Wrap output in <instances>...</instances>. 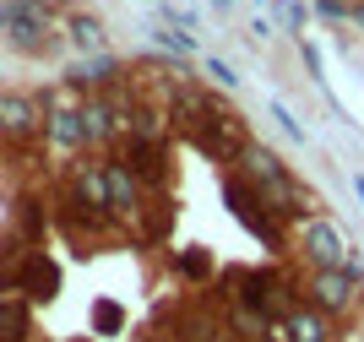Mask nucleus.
Returning a JSON list of instances; mask_svg holds the SVG:
<instances>
[{
  "mask_svg": "<svg viewBox=\"0 0 364 342\" xmlns=\"http://www.w3.org/2000/svg\"><path fill=\"white\" fill-rule=\"evenodd\" d=\"M49 22H55L49 0H6V38H11V49H22V55H44V49L55 44Z\"/></svg>",
  "mask_w": 364,
  "mask_h": 342,
  "instance_id": "nucleus-1",
  "label": "nucleus"
},
{
  "mask_svg": "<svg viewBox=\"0 0 364 342\" xmlns=\"http://www.w3.org/2000/svg\"><path fill=\"white\" fill-rule=\"evenodd\" d=\"M359 288H364V272H359V267H353V261H348V267L316 272L304 294H310V304H316L321 315H348L353 304H359Z\"/></svg>",
  "mask_w": 364,
  "mask_h": 342,
  "instance_id": "nucleus-2",
  "label": "nucleus"
},
{
  "mask_svg": "<svg viewBox=\"0 0 364 342\" xmlns=\"http://www.w3.org/2000/svg\"><path fill=\"white\" fill-rule=\"evenodd\" d=\"M299 255H304V261H310L316 272L348 267V245H343V234H337L326 218H310V223L299 228Z\"/></svg>",
  "mask_w": 364,
  "mask_h": 342,
  "instance_id": "nucleus-3",
  "label": "nucleus"
},
{
  "mask_svg": "<svg viewBox=\"0 0 364 342\" xmlns=\"http://www.w3.org/2000/svg\"><path fill=\"white\" fill-rule=\"evenodd\" d=\"M104 185H109V218H136L141 212V179L125 158H104Z\"/></svg>",
  "mask_w": 364,
  "mask_h": 342,
  "instance_id": "nucleus-4",
  "label": "nucleus"
},
{
  "mask_svg": "<svg viewBox=\"0 0 364 342\" xmlns=\"http://www.w3.org/2000/svg\"><path fill=\"white\" fill-rule=\"evenodd\" d=\"M38 125H44L38 98H28V92H0V141H33Z\"/></svg>",
  "mask_w": 364,
  "mask_h": 342,
  "instance_id": "nucleus-5",
  "label": "nucleus"
},
{
  "mask_svg": "<svg viewBox=\"0 0 364 342\" xmlns=\"http://www.w3.org/2000/svg\"><path fill=\"white\" fill-rule=\"evenodd\" d=\"M71 207H82L87 218H109V185H104V164H82L71 169Z\"/></svg>",
  "mask_w": 364,
  "mask_h": 342,
  "instance_id": "nucleus-6",
  "label": "nucleus"
},
{
  "mask_svg": "<svg viewBox=\"0 0 364 342\" xmlns=\"http://www.w3.org/2000/svg\"><path fill=\"white\" fill-rule=\"evenodd\" d=\"M16 288L28 299H55L60 294V272H55V261H49L44 250H33L28 261H22V272H16Z\"/></svg>",
  "mask_w": 364,
  "mask_h": 342,
  "instance_id": "nucleus-7",
  "label": "nucleus"
},
{
  "mask_svg": "<svg viewBox=\"0 0 364 342\" xmlns=\"http://www.w3.org/2000/svg\"><path fill=\"white\" fill-rule=\"evenodd\" d=\"M283 331L289 342H332V315H321L316 304H294L283 315Z\"/></svg>",
  "mask_w": 364,
  "mask_h": 342,
  "instance_id": "nucleus-8",
  "label": "nucleus"
},
{
  "mask_svg": "<svg viewBox=\"0 0 364 342\" xmlns=\"http://www.w3.org/2000/svg\"><path fill=\"white\" fill-rule=\"evenodd\" d=\"M28 337H33L28 304L22 299H0V342H28Z\"/></svg>",
  "mask_w": 364,
  "mask_h": 342,
  "instance_id": "nucleus-9",
  "label": "nucleus"
},
{
  "mask_svg": "<svg viewBox=\"0 0 364 342\" xmlns=\"http://www.w3.org/2000/svg\"><path fill=\"white\" fill-rule=\"evenodd\" d=\"M71 38H76L82 49H98V44H104V22H98V16H87V11H76V16H71Z\"/></svg>",
  "mask_w": 364,
  "mask_h": 342,
  "instance_id": "nucleus-10",
  "label": "nucleus"
},
{
  "mask_svg": "<svg viewBox=\"0 0 364 342\" xmlns=\"http://www.w3.org/2000/svg\"><path fill=\"white\" fill-rule=\"evenodd\" d=\"M92 321H98V331H104V337H114V331L125 326V310H120V304H98V315H92Z\"/></svg>",
  "mask_w": 364,
  "mask_h": 342,
  "instance_id": "nucleus-11",
  "label": "nucleus"
},
{
  "mask_svg": "<svg viewBox=\"0 0 364 342\" xmlns=\"http://www.w3.org/2000/svg\"><path fill=\"white\" fill-rule=\"evenodd\" d=\"M207 267H213V261H207L201 250H191V255H174V272H185V277H207Z\"/></svg>",
  "mask_w": 364,
  "mask_h": 342,
  "instance_id": "nucleus-12",
  "label": "nucleus"
},
{
  "mask_svg": "<svg viewBox=\"0 0 364 342\" xmlns=\"http://www.w3.org/2000/svg\"><path fill=\"white\" fill-rule=\"evenodd\" d=\"M250 342H272V337H250Z\"/></svg>",
  "mask_w": 364,
  "mask_h": 342,
  "instance_id": "nucleus-13",
  "label": "nucleus"
}]
</instances>
